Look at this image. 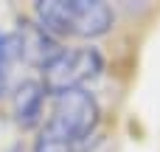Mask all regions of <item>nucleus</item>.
Returning a JSON list of instances; mask_svg holds the SVG:
<instances>
[{"instance_id":"obj_1","label":"nucleus","mask_w":160,"mask_h":152,"mask_svg":"<svg viewBox=\"0 0 160 152\" xmlns=\"http://www.w3.org/2000/svg\"><path fill=\"white\" fill-rule=\"evenodd\" d=\"M34 23L53 39H96L112 28L115 14L104 0H39L34 3Z\"/></svg>"},{"instance_id":"obj_5","label":"nucleus","mask_w":160,"mask_h":152,"mask_svg":"<svg viewBox=\"0 0 160 152\" xmlns=\"http://www.w3.org/2000/svg\"><path fill=\"white\" fill-rule=\"evenodd\" d=\"M14 65H17V59H14L11 37L0 31V99H6L11 93V68Z\"/></svg>"},{"instance_id":"obj_4","label":"nucleus","mask_w":160,"mask_h":152,"mask_svg":"<svg viewBox=\"0 0 160 152\" xmlns=\"http://www.w3.org/2000/svg\"><path fill=\"white\" fill-rule=\"evenodd\" d=\"M11 116L14 124H20L22 130L37 127L42 121V110H45V87L39 79H22L17 85H11Z\"/></svg>"},{"instance_id":"obj_3","label":"nucleus","mask_w":160,"mask_h":152,"mask_svg":"<svg viewBox=\"0 0 160 152\" xmlns=\"http://www.w3.org/2000/svg\"><path fill=\"white\" fill-rule=\"evenodd\" d=\"M104 71V56L93 45L82 48H59L56 56L42 68V87L51 96L68 93V90H87L93 79H98Z\"/></svg>"},{"instance_id":"obj_7","label":"nucleus","mask_w":160,"mask_h":152,"mask_svg":"<svg viewBox=\"0 0 160 152\" xmlns=\"http://www.w3.org/2000/svg\"><path fill=\"white\" fill-rule=\"evenodd\" d=\"M79 152H110V144H107V138L93 135V138H87V147H82Z\"/></svg>"},{"instance_id":"obj_6","label":"nucleus","mask_w":160,"mask_h":152,"mask_svg":"<svg viewBox=\"0 0 160 152\" xmlns=\"http://www.w3.org/2000/svg\"><path fill=\"white\" fill-rule=\"evenodd\" d=\"M34 152H73V147L65 144V141H59V138H53V135H48L45 130H39L37 144H34Z\"/></svg>"},{"instance_id":"obj_2","label":"nucleus","mask_w":160,"mask_h":152,"mask_svg":"<svg viewBox=\"0 0 160 152\" xmlns=\"http://www.w3.org/2000/svg\"><path fill=\"white\" fill-rule=\"evenodd\" d=\"M101 121V107L90 90H68L53 96L51 113L42 124V130L70 147L84 144L96 135V127Z\"/></svg>"}]
</instances>
